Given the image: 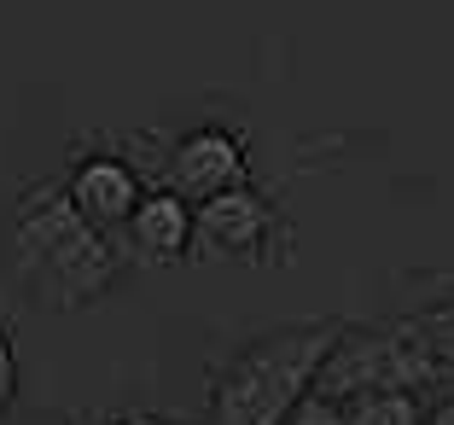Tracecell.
<instances>
[{"label":"cell","mask_w":454,"mask_h":425,"mask_svg":"<svg viewBox=\"0 0 454 425\" xmlns=\"http://www.w3.org/2000/svg\"><path fill=\"white\" fill-rule=\"evenodd\" d=\"M286 425H349V420H344V408H338V402H326V397H315V390H309V397L292 408V420H286Z\"/></svg>","instance_id":"cell-10"},{"label":"cell","mask_w":454,"mask_h":425,"mask_svg":"<svg viewBox=\"0 0 454 425\" xmlns=\"http://www.w3.org/2000/svg\"><path fill=\"white\" fill-rule=\"evenodd\" d=\"M349 425H419L426 408H419V390H361V397L338 402Z\"/></svg>","instance_id":"cell-8"},{"label":"cell","mask_w":454,"mask_h":425,"mask_svg":"<svg viewBox=\"0 0 454 425\" xmlns=\"http://www.w3.org/2000/svg\"><path fill=\"white\" fill-rule=\"evenodd\" d=\"M122 233H129V251L140 256V263H181V256L199 245L192 204L181 199V193H169V186L140 193V204H134V216H129Z\"/></svg>","instance_id":"cell-7"},{"label":"cell","mask_w":454,"mask_h":425,"mask_svg":"<svg viewBox=\"0 0 454 425\" xmlns=\"http://www.w3.org/2000/svg\"><path fill=\"white\" fill-rule=\"evenodd\" d=\"M426 425H454V390H449V397H442L437 408L426 413Z\"/></svg>","instance_id":"cell-12"},{"label":"cell","mask_w":454,"mask_h":425,"mask_svg":"<svg viewBox=\"0 0 454 425\" xmlns=\"http://www.w3.org/2000/svg\"><path fill=\"white\" fill-rule=\"evenodd\" d=\"M442 385V367L426 344L419 320L379 327V333H338L315 373V397L349 402L361 390H431Z\"/></svg>","instance_id":"cell-3"},{"label":"cell","mask_w":454,"mask_h":425,"mask_svg":"<svg viewBox=\"0 0 454 425\" xmlns=\"http://www.w3.org/2000/svg\"><path fill=\"white\" fill-rule=\"evenodd\" d=\"M419 327H426V344L437 356L442 379H454V303H437L431 315H419Z\"/></svg>","instance_id":"cell-9"},{"label":"cell","mask_w":454,"mask_h":425,"mask_svg":"<svg viewBox=\"0 0 454 425\" xmlns=\"http://www.w3.org/2000/svg\"><path fill=\"white\" fill-rule=\"evenodd\" d=\"M18 251L35 286H47L53 303H88L117 279V251L106 227L76 210L65 186H29L18 204Z\"/></svg>","instance_id":"cell-2"},{"label":"cell","mask_w":454,"mask_h":425,"mask_svg":"<svg viewBox=\"0 0 454 425\" xmlns=\"http://www.w3.org/2000/svg\"><path fill=\"white\" fill-rule=\"evenodd\" d=\"M192 227L210 256H251L274 240V204L251 186H227V193H210L204 204H192Z\"/></svg>","instance_id":"cell-4"},{"label":"cell","mask_w":454,"mask_h":425,"mask_svg":"<svg viewBox=\"0 0 454 425\" xmlns=\"http://www.w3.org/2000/svg\"><path fill=\"white\" fill-rule=\"evenodd\" d=\"M251 163H245V140L227 129H199L169 152V193H181L187 204H204L210 193L245 186Z\"/></svg>","instance_id":"cell-5"},{"label":"cell","mask_w":454,"mask_h":425,"mask_svg":"<svg viewBox=\"0 0 454 425\" xmlns=\"http://www.w3.org/2000/svg\"><path fill=\"white\" fill-rule=\"evenodd\" d=\"M106 425H163V420H152V413H117V420H106Z\"/></svg>","instance_id":"cell-13"},{"label":"cell","mask_w":454,"mask_h":425,"mask_svg":"<svg viewBox=\"0 0 454 425\" xmlns=\"http://www.w3.org/2000/svg\"><path fill=\"white\" fill-rule=\"evenodd\" d=\"M12 397H18V356H12V338L0 333V413L12 408Z\"/></svg>","instance_id":"cell-11"},{"label":"cell","mask_w":454,"mask_h":425,"mask_svg":"<svg viewBox=\"0 0 454 425\" xmlns=\"http://www.w3.org/2000/svg\"><path fill=\"white\" fill-rule=\"evenodd\" d=\"M65 193L76 199V210L94 227L117 233V227H129L134 204H140V175H134L122 158H111V152H88V158H76Z\"/></svg>","instance_id":"cell-6"},{"label":"cell","mask_w":454,"mask_h":425,"mask_svg":"<svg viewBox=\"0 0 454 425\" xmlns=\"http://www.w3.org/2000/svg\"><path fill=\"white\" fill-rule=\"evenodd\" d=\"M338 327H280L245 344L210 385V425H286L292 408L315 390Z\"/></svg>","instance_id":"cell-1"}]
</instances>
